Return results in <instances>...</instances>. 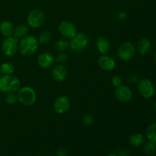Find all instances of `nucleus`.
<instances>
[{
    "instance_id": "nucleus-1",
    "label": "nucleus",
    "mask_w": 156,
    "mask_h": 156,
    "mask_svg": "<svg viewBox=\"0 0 156 156\" xmlns=\"http://www.w3.org/2000/svg\"><path fill=\"white\" fill-rule=\"evenodd\" d=\"M39 42L35 37L27 35L20 41L18 50L24 56H30L37 51Z\"/></svg>"
},
{
    "instance_id": "nucleus-2",
    "label": "nucleus",
    "mask_w": 156,
    "mask_h": 156,
    "mask_svg": "<svg viewBox=\"0 0 156 156\" xmlns=\"http://www.w3.org/2000/svg\"><path fill=\"white\" fill-rule=\"evenodd\" d=\"M20 81L12 75H3L0 76V91L5 93H15L20 88Z\"/></svg>"
},
{
    "instance_id": "nucleus-3",
    "label": "nucleus",
    "mask_w": 156,
    "mask_h": 156,
    "mask_svg": "<svg viewBox=\"0 0 156 156\" xmlns=\"http://www.w3.org/2000/svg\"><path fill=\"white\" fill-rule=\"evenodd\" d=\"M88 35L84 32H79L76 33L73 37L71 38L69 41V47L76 52H82L86 49L88 45Z\"/></svg>"
},
{
    "instance_id": "nucleus-4",
    "label": "nucleus",
    "mask_w": 156,
    "mask_h": 156,
    "mask_svg": "<svg viewBox=\"0 0 156 156\" xmlns=\"http://www.w3.org/2000/svg\"><path fill=\"white\" fill-rule=\"evenodd\" d=\"M17 98L21 104L30 106L36 101L37 94L34 90L30 87H24L18 89Z\"/></svg>"
},
{
    "instance_id": "nucleus-5",
    "label": "nucleus",
    "mask_w": 156,
    "mask_h": 156,
    "mask_svg": "<svg viewBox=\"0 0 156 156\" xmlns=\"http://www.w3.org/2000/svg\"><path fill=\"white\" fill-rule=\"evenodd\" d=\"M27 24L34 28L40 27L45 21V15L41 9H33L27 15Z\"/></svg>"
},
{
    "instance_id": "nucleus-6",
    "label": "nucleus",
    "mask_w": 156,
    "mask_h": 156,
    "mask_svg": "<svg viewBox=\"0 0 156 156\" xmlns=\"http://www.w3.org/2000/svg\"><path fill=\"white\" fill-rule=\"evenodd\" d=\"M18 41L13 36L7 37L2 43V50L3 53L9 57L15 55L18 50Z\"/></svg>"
},
{
    "instance_id": "nucleus-7",
    "label": "nucleus",
    "mask_w": 156,
    "mask_h": 156,
    "mask_svg": "<svg viewBox=\"0 0 156 156\" xmlns=\"http://www.w3.org/2000/svg\"><path fill=\"white\" fill-rule=\"evenodd\" d=\"M135 46L130 42H126L122 44L117 50V56L121 60H130L135 54Z\"/></svg>"
},
{
    "instance_id": "nucleus-8",
    "label": "nucleus",
    "mask_w": 156,
    "mask_h": 156,
    "mask_svg": "<svg viewBox=\"0 0 156 156\" xmlns=\"http://www.w3.org/2000/svg\"><path fill=\"white\" fill-rule=\"evenodd\" d=\"M138 91L145 98H150L155 94V87L152 81L143 79L138 82Z\"/></svg>"
},
{
    "instance_id": "nucleus-9",
    "label": "nucleus",
    "mask_w": 156,
    "mask_h": 156,
    "mask_svg": "<svg viewBox=\"0 0 156 156\" xmlns=\"http://www.w3.org/2000/svg\"><path fill=\"white\" fill-rule=\"evenodd\" d=\"M59 31L61 35L66 38H70L75 36L77 33V29L75 24L69 21H63L59 24Z\"/></svg>"
},
{
    "instance_id": "nucleus-10",
    "label": "nucleus",
    "mask_w": 156,
    "mask_h": 156,
    "mask_svg": "<svg viewBox=\"0 0 156 156\" xmlns=\"http://www.w3.org/2000/svg\"><path fill=\"white\" fill-rule=\"evenodd\" d=\"M71 105L69 98L67 96H59L56 99L53 105L55 111L59 114H63L69 111Z\"/></svg>"
},
{
    "instance_id": "nucleus-11",
    "label": "nucleus",
    "mask_w": 156,
    "mask_h": 156,
    "mask_svg": "<svg viewBox=\"0 0 156 156\" xmlns=\"http://www.w3.org/2000/svg\"><path fill=\"white\" fill-rule=\"evenodd\" d=\"M115 96L117 100L120 101V102H128L131 100L133 97L132 91L129 87L126 85H120L116 88L115 90Z\"/></svg>"
},
{
    "instance_id": "nucleus-12",
    "label": "nucleus",
    "mask_w": 156,
    "mask_h": 156,
    "mask_svg": "<svg viewBox=\"0 0 156 156\" xmlns=\"http://www.w3.org/2000/svg\"><path fill=\"white\" fill-rule=\"evenodd\" d=\"M37 63L41 68L49 69L54 63V57L52 53L44 52L38 56Z\"/></svg>"
},
{
    "instance_id": "nucleus-13",
    "label": "nucleus",
    "mask_w": 156,
    "mask_h": 156,
    "mask_svg": "<svg viewBox=\"0 0 156 156\" xmlns=\"http://www.w3.org/2000/svg\"><path fill=\"white\" fill-rule=\"evenodd\" d=\"M98 65L103 70L107 72L112 71L115 68V62L108 56H101L98 59Z\"/></svg>"
},
{
    "instance_id": "nucleus-14",
    "label": "nucleus",
    "mask_w": 156,
    "mask_h": 156,
    "mask_svg": "<svg viewBox=\"0 0 156 156\" xmlns=\"http://www.w3.org/2000/svg\"><path fill=\"white\" fill-rule=\"evenodd\" d=\"M52 75H53V79L56 82H62V81L65 80L66 77L67 76V70L63 66L58 64V65L55 66L53 67Z\"/></svg>"
},
{
    "instance_id": "nucleus-15",
    "label": "nucleus",
    "mask_w": 156,
    "mask_h": 156,
    "mask_svg": "<svg viewBox=\"0 0 156 156\" xmlns=\"http://www.w3.org/2000/svg\"><path fill=\"white\" fill-rule=\"evenodd\" d=\"M96 48L99 53L105 54L110 50L111 44L108 39L104 37H99L96 41Z\"/></svg>"
},
{
    "instance_id": "nucleus-16",
    "label": "nucleus",
    "mask_w": 156,
    "mask_h": 156,
    "mask_svg": "<svg viewBox=\"0 0 156 156\" xmlns=\"http://www.w3.org/2000/svg\"><path fill=\"white\" fill-rule=\"evenodd\" d=\"M137 51L142 56L146 55L151 50V42L148 38L143 37L137 44Z\"/></svg>"
},
{
    "instance_id": "nucleus-17",
    "label": "nucleus",
    "mask_w": 156,
    "mask_h": 156,
    "mask_svg": "<svg viewBox=\"0 0 156 156\" xmlns=\"http://www.w3.org/2000/svg\"><path fill=\"white\" fill-rule=\"evenodd\" d=\"M15 31V27L13 24L9 21H3L0 24V32L5 37H11Z\"/></svg>"
},
{
    "instance_id": "nucleus-18",
    "label": "nucleus",
    "mask_w": 156,
    "mask_h": 156,
    "mask_svg": "<svg viewBox=\"0 0 156 156\" xmlns=\"http://www.w3.org/2000/svg\"><path fill=\"white\" fill-rule=\"evenodd\" d=\"M129 144L134 147H140L145 143L144 136L140 133H136L129 137Z\"/></svg>"
},
{
    "instance_id": "nucleus-19",
    "label": "nucleus",
    "mask_w": 156,
    "mask_h": 156,
    "mask_svg": "<svg viewBox=\"0 0 156 156\" xmlns=\"http://www.w3.org/2000/svg\"><path fill=\"white\" fill-rule=\"evenodd\" d=\"M28 27L24 24H20V25L17 26L15 28V31L12 36L17 40V41H21L23 37L27 36L28 34Z\"/></svg>"
},
{
    "instance_id": "nucleus-20",
    "label": "nucleus",
    "mask_w": 156,
    "mask_h": 156,
    "mask_svg": "<svg viewBox=\"0 0 156 156\" xmlns=\"http://www.w3.org/2000/svg\"><path fill=\"white\" fill-rule=\"evenodd\" d=\"M146 135L149 141L156 143V123H152L147 127Z\"/></svg>"
},
{
    "instance_id": "nucleus-21",
    "label": "nucleus",
    "mask_w": 156,
    "mask_h": 156,
    "mask_svg": "<svg viewBox=\"0 0 156 156\" xmlns=\"http://www.w3.org/2000/svg\"><path fill=\"white\" fill-rule=\"evenodd\" d=\"M0 72L3 75H12L15 72V66L10 62H6L0 66Z\"/></svg>"
},
{
    "instance_id": "nucleus-22",
    "label": "nucleus",
    "mask_w": 156,
    "mask_h": 156,
    "mask_svg": "<svg viewBox=\"0 0 156 156\" xmlns=\"http://www.w3.org/2000/svg\"><path fill=\"white\" fill-rule=\"evenodd\" d=\"M156 151V143L149 141L143 146V152L147 156H152L155 154Z\"/></svg>"
},
{
    "instance_id": "nucleus-23",
    "label": "nucleus",
    "mask_w": 156,
    "mask_h": 156,
    "mask_svg": "<svg viewBox=\"0 0 156 156\" xmlns=\"http://www.w3.org/2000/svg\"><path fill=\"white\" fill-rule=\"evenodd\" d=\"M55 47L59 52H64L69 47V42L66 40H58L55 44Z\"/></svg>"
},
{
    "instance_id": "nucleus-24",
    "label": "nucleus",
    "mask_w": 156,
    "mask_h": 156,
    "mask_svg": "<svg viewBox=\"0 0 156 156\" xmlns=\"http://www.w3.org/2000/svg\"><path fill=\"white\" fill-rule=\"evenodd\" d=\"M51 40V34L49 30H43L39 35V43L45 44Z\"/></svg>"
},
{
    "instance_id": "nucleus-25",
    "label": "nucleus",
    "mask_w": 156,
    "mask_h": 156,
    "mask_svg": "<svg viewBox=\"0 0 156 156\" xmlns=\"http://www.w3.org/2000/svg\"><path fill=\"white\" fill-rule=\"evenodd\" d=\"M17 101H18V98L14 93H9L7 97L5 98V101L8 105H15Z\"/></svg>"
},
{
    "instance_id": "nucleus-26",
    "label": "nucleus",
    "mask_w": 156,
    "mask_h": 156,
    "mask_svg": "<svg viewBox=\"0 0 156 156\" xmlns=\"http://www.w3.org/2000/svg\"><path fill=\"white\" fill-rule=\"evenodd\" d=\"M83 123L86 126H91L94 123V117L91 114H86L83 117Z\"/></svg>"
},
{
    "instance_id": "nucleus-27",
    "label": "nucleus",
    "mask_w": 156,
    "mask_h": 156,
    "mask_svg": "<svg viewBox=\"0 0 156 156\" xmlns=\"http://www.w3.org/2000/svg\"><path fill=\"white\" fill-rule=\"evenodd\" d=\"M127 81L130 84L138 83L139 82L138 76H137L135 73H129V74L127 76Z\"/></svg>"
},
{
    "instance_id": "nucleus-28",
    "label": "nucleus",
    "mask_w": 156,
    "mask_h": 156,
    "mask_svg": "<svg viewBox=\"0 0 156 156\" xmlns=\"http://www.w3.org/2000/svg\"><path fill=\"white\" fill-rule=\"evenodd\" d=\"M111 82H112V85H114V87H118L119 85H121L122 83V80L120 79V76H114V77L112 78V80H111Z\"/></svg>"
},
{
    "instance_id": "nucleus-29",
    "label": "nucleus",
    "mask_w": 156,
    "mask_h": 156,
    "mask_svg": "<svg viewBox=\"0 0 156 156\" xmlns=\"http://www.w3.org/2000/svg\"><path fill=\"white\" fill-rule=\"evenodd\" d=\"M117 19L120 21H124L127 18V14L124 11H120L117 13Z\"/></svg>"
},
{
    "instance_id": "nucleus-30",
    "label": "nucleus",
    "mask_w": 156,
    "mask_h": 156,
    "mask_svg": "<svg viewBox=\"0 0 156 156\" xmlns=\"http://www.w3.org/2000/svg\"><path fill=\"white\" fill-rule=\"evenodd\" d=\"M67 59H68V56H67L66 54H65V53H59L57 56V57H56V61L58 62L62 63V62H65L67 60Z\"/></svg>"
},
{
    "instance_id": "nucleus-31",
    "label": "nucleus",
    "mask_w": 156,
    "mask_h": 156,
    "mask_svg": "<svg viewBox=\"0 0 156 156\" xmlns=\"http://www.w3.org/2000/svg\"><path fill=\"white\" fill-rule=\"evenodd\" d=\"M67 149L64 147H60L56 151V156H67Z\"/></svg>"
},
{
    "instance_id": "nucleus-32",
    "label": "nucleus",
    "mask_w": 156,
    "mask_h": 156,
    "mask_svg": "<svg viewBox=\"0 0 156 156\" xmlns=\"http://www.w3.org/2000/svg\"><path fill=\"white\" fill-rule=\"evenodd\" d=\"M119 156H129V152L127 149H121L119 151Z\"/></svg>"
},
{
    "instance_id": "nucleus-33",
    "label": "nucleus",
    "mask_w": 156,
    "mask_h": 156,
    "mask_svg": "<svg viewBox=\"0 0 156 156\" xmlns=\"http://www.w3.org/2000/svg\"><path fill=\"white\" fill-rule=\"evenodd\" d=\"M108 156H119L118 155H117V154H114V153H111L109 154Z\"/></svg>"
},
{
    "instance_id": "nucleus-34",
    "label": "nucleus",
    "mask_w": 156,
    "mask_h": 156,
    "mask_svg": "<svg viewBox=\"0 0 156 156\" xmlns=\"http://www.w3.org/2000/svg\"><path fill=\"white\" fill-rule=\"evenodd\" d=\"M154 60H155V62L156 63V52L155 53V54H154Z\"/></svg>"
},
{
    "instance_id": "nucleus-35",
    "label": "nucleus",
    "mask_w": 156,
    "mask_h": 156,
    "mask_svg": "<svg viewBox=\"0 0 156 156\" xmlns=\"http://www.w3.org/2000/svg\"><path fill=\"white\" fill-rule=\"evenodd\" d=\"M154 108H155V110L156 111V101L155 102V104H154Z\"/></svg>"
},
{
    "instance_id": "nucleus-36",
    "label": "nucleus",
    "mask_w": 156,
    "mask_h": 156,
    "mask_svg": "<svg viewBox=\"0 0 156 156\" xmlns=\"http://www.w3.org/2000/svg\"><path fill=\"white\" fill-rule=\"evenodd\" d=\"M0 76H1V72H0Z\"/></svg>"
}]
</instances>
